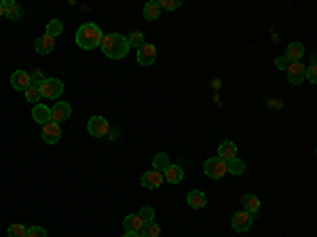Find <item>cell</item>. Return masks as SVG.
<instances>
[{
  "mask_svg": "<svg viewBox=\"0 0 317 237\" xmlns=\"http://www.w3.org/2000/svg\"><path fill=\"white\" fill-rule=\"evenodd\" d=\"M101 51H104V55L110 57V59H123L127 57L129 53V43H127V36H123L119 32H110V34H104L101 38Z\"/></svg>",
  "mask_w": 317,
  "mask_h": 237,
  "instance_id": "cell-1",
  "label": "cell"
},
{
  "mask_svg": "<svg viewBox=\"0 0 317 237\" xmlns=\"http://www.w3.org/2000/svg\"><path fill=\"white\" fill-rule=\"evenodd\" d=\"M101 38H104V34H101L97 24H83L76 30V45L85 51L99 49Z\"/></svg>",
  "mask_w": 317,
  "mask_h": 237,
  "instance_id": "cell-2",
  "label": "cell"
},
{
  "mask_svg": "<svg viewBox=\"0 0 317 237\" xmlns=\"http://www.w3.org/2000/svg\"><path fill=\"white\" fill-rule=\"evenodd\" d=\"M203 172H205V176L212 178V180H220L227 176V163L218 157H212V159H205L203 163Z\"/></svg>",
  "mask_w": 317,
  "mask_h": 237,
  "instance_id": "cell-3",
  "label": "cell"
},
{
  "mask_svg": "<svg viewBox=\"0 0 317 237\" xmlns=\"http://www.w3.org/2000/svg\"><path fill=\"white\" fill-rule=\"evenodd\" d=\"M87 131H89L93 138H104V136H108V131H110V123H108V119L95 115V117L89 119Z\"/></svg>",
  "mask_w": 317,
  "mask_h": 237,
  "instance_id": "cell-4",
  "label": "cell"
},
{
  "mask_svg": "<svg viewBox=\"0 0 317 237\" xmlns=\"http://www.w3.org/2000/svg\"><path fill=\"white\" fill-rule=\"evenodd\" d=\"M40 94L47 100H57L64 94V83L59 78H45V83L40 85Z\"/></svg>",
  "mask_w": 317,
  "mask_h": 237,
  "instance_id": "cell-5",
  "label": "cell"
},
{
  "mask_svg": "<svg viewBox=\"0 0 317 237\" xmlns=\"http://www.w3.org/2000/svg\"><path fill=\"white\" fill-rule=\"evenodd\" d=\"M252 224H254V216H250L248 212H237V214H233V218H231V226L237 233L250 231Z\"/></svg>",
  "mask_w": 317,
  "mask_h": 237,
  "instance_id": "cell-6",
  "label": "cell"
},
{
  "mask_svg": "<svg viewBox=\"0 0 317 237\" xmlns=\"http://www.w3.org/2000/svg\"><path fill=\"white\" fill-rule=\"evenodd\" d=\"M70 115H72V106L68 102H55L51 106V121L53 123H61V121H68Z\"/></svg>",
  "mask_w": 317,
  "mask_h": 237,
  "instance_id": "cell-7",
  "label": "cell"
},
{
  "mask_svg": "<svg viewBox=\"0 0 317 237\" xmlns=\"http://www.w3.org/2000/svg\"><path fill=\"white\" fill-rule=\"evenodd\" d=\"M163 172H157V170H148V172H144L142 174V178H140V184L144 189H159L161 184H163Z\"/></svg>",
  "mask_w": 317,
  "mask_h": 237,
  "instance_id": "cell-8",
  "label": "cell"
},
{
  "mask_svg": "<svg viewBox=\"0 0 317 237\" xmlns=\"http://www.w3.org/2000/svg\"><path fill=\"white\" fill-rule=\"evenodd\" d=\"M288 70V81L292 85H300L304 83V72H306V66L300 64V61H292V64L285 68Z\"/></svg>",
  "mask_w": 317,
  "mask_h": 237,
  "instance_id": "cell-9",
  "label": "cell"
},
{
  "mask_svg": "<svg viewBox=\"0 0 317 237\" xmlns=\"http://www.w3.org/2000/svg\"><path fill=\"white\" fill-rule=\"evenodd\" d=\"M218 159H222L224 163L237 159V144H235L233 140L220 142V146H218Z\"/></svg>",
  "mask_w": 317,
  "mask_h": 237,
  "instance_id": "cell-10",
  "label": "cell"
},
{
  "mask_svg": "<svg viewBox=\"0 0 317 237\" xmlns=\"http://www.w3.org/2000/svg\"><path fill=\"white\" fill-rule=\"evenodd\" d=\"M157 59V47L155 45H144L138 49V64L140 66H152V61Z\"/></svg>",
  "mask_w": 317,
  "mask_h": 237,
  "instance_id": "cell-11",
  "label": "cell"
},
{
  "mask_svg": "<svg viewBox=\"0 0 317 237\" xmlns=\"http://www.w3.org/2000/svg\"><path fill=\"white\" fill-rule=\"evenodd\" d=\"M43 140L47 144H57L61 140V127H59V123H47V125L43 127Z\"/></svg>",
  "mask_w": 317,
  "mask_h": 237,
  "instance_id": "cell-12",
  "label": "cell"
},
{
  "mask_svg": "<svg viewBox=\"0 0 317 237\" xmlns=\"http://www.w3.org/2000/svg\"><path fill=\"white\" fill-rule=\"evenodd\" d=\"M30 85V72H26V70H17V72H13L11 74V87L15 89V91H26Z\"/></svg>",
  "mask_w": 317,
  "mask_h": 237,
  "instance_id": "cell-13",
  "label": "cell"
},
{
  "mask_svg": "<svg viewBox=\"0 0 317 237\" xmlns=\"http://www.w3.org/2000/svg\"><path fill=\"white\" fill-rule=\"evenodd\" d=\"M241 203H243V212H248L250 216H254V218H256L258 216V212H260V199L256 197V195L254 193H245L243 197H241Z\"/></svg>",
  "mask_w": 317,
  "mask_h": 237,
  "instance_id": "cell-14",
  "label": "cell"
},
{
  "mask_svg": "<svg viewBox=\"0 0 317 237\" xmlns=\"http://www.w3.org/2000/svg\"><path fill=\"white\" fill-rule=\"evenodd\" d=\"M34 49H36L38 55H49L51 51L55 49V38H51V36H47V34L38 36V38L34 40Z\"/></svg>",
  "mask_w": 317,
  "mask_h": 237,
  "instance_id": "cell-15",
  "label": "cell"
},
{
  "mask_svg": "<svg viewBox=\"0 0 317 237\" xmlns=\"http://www.w3.org/2000/svg\"><path fill=\"white\" fill-rule=\"evenodd\" d=\"M32 119L34 123H38V125H47V123H51V108L47 104H34L32 108Z\"/></svg>",
  "mask_w": 317,
  "mask_h": 237,
  "instance_id": "cell-16",
  "label": "cell"
},
{
  "mask_svg": "<svg viewBox=\"0 0 317 237\" xmlns=\"http://www.w3.org/2000/svg\"><path fill=\"white\" fill-rule=\"evenodd\" d=\"M186 203L190 205L192 210H201V208H205V205H207V197H205V193H203V191L192 189L186 195Z\"/></svg>",
  "mask_w": 317,
  "mask_h": 237,
  "instance_id": "cell-17",
  "label": "cell"
},
{
  "mask_svg": "<svg viewBox=\"0 0 317 237\" xmlns=\"http://www.w3.org/2000/svg\"><path fill=\"white\" fill-rule=\"evenodd\" d=\"M123 229H125V233H140L144 229V222L138 214H127L125 220H123Z\"/></svg>",
  "mask_w": 317,
  "mask_h": 237,
  "instance_id": "cell-18",
  "label": "cell"
},
{
  "mask_svg": "<svg viewBox=\"0 0 317 237\" xmlns=\"http://www.w3.org/2000/svg\"><path fill=\"white\" fill-rule=\"evenodd\" d=\"M3 9H5V17L11 19V22H17L24 15V9L17 3H13V0H3Z\"/></svg>",
  "mask_w": 317,
  "mask_h": 237,
  "instance_id": "cell-19",
  "label": "cell"
},
{
  "mask_svg": "<svg viewBox=\"0 0 317 237\" xmlns=\"http://www.w3.org/2000/svg\"><path fill=\"white\" fill-rule=\"evenodd\" d=\"M283 55H285V59H288L290 64H292V61H300L304 57V45L302 43H290Z\"/></svg>",
  "mask_w": 317,
  "mask_h": 237,
  "instance_id": "cell-20",
  "label": "cell"
},
{
  "mask_svg": "<svg viewBox=\"0 0 317 237\" xmlns=\"http://www.w3.org/2000/svg\"><path fill=\"white\" fill-rule=\"evenodd\" d=\"M163 178H165L169 184H180L184 178V170L180 166H169L165 172H163Z\"/></svg>",
  "mask_w": 317,
  "mask_h": 237,
  "instance_id": "cell-21",
  "label": "cell"
},
{
  "mask_svg": "<svg viewBox=\"0 0 317 237\" xmlns=\"http://www.w3.org/2000/svg\"><path fill=\"white\" fill-rule=\"evenodd\" d=\"M142 13H144V19H148V22H155V19H159L161 17L159 0H150V3H146L144 9H142Z\"/></svg>",
  "mask_w": 317,
  "mask_h": 237,
  "instance_id": "cell-22",
  "label": "cell"
},
{
  "mask_svg": "<svg viewBox=\"0 0 317 237\" xmlns=\"http://www.w3.org/2000/svg\"><path fill=\"white\" fill-rule=\"evenodd\" d=\"M245 170H248V166L243 159H233L227 163V174H231V176H241V174H245Z\"/></svg>",
  "mask_w": 317,
  "mask_h": 237,
  "instance_id": "cell-23",
  "label": "cell"
},
{
  "mask_svg": "<svg viewBox=\"0 0 317 237\" xmlns=\"http://www.w3.org/2000/svg\"><path fill=\"white\" fill-rule=\"evenodd\" d=\"M169 166H171V163H169L167 152H157L155 157H152V170H157V172H165Z\"/></svg>",
  "mask_w": 317,
  "mask_h": 237,
  "instance_id": "cell-24",
  "label": "cell"
},
{
  "mask_svg": "<svg viewBox=\"0 0 317 237\" xmlns=\"http://www.w3.org/2000/svg\"><path fill=\"white\" fill-rule=\"evenodd\" d=\"M61 32H64V24H61V19H51V22L47 24V36L57 38Z\"/></svg>",
  "mask_w": 317,
  "mask_h": 237,
  "instance_id": "cell-25",
  "label": "cell"
},
{
  "mask_svg": "<svg viewBox=\"0 0 317 237\" xmlns=\"http://www.w3.org/2000/svg\"><path fill=\"white\" fill-rule=\"evenodd\" d=\"M24 96H26V100L28 102H36V104H40V98H43V94H40V87H36V85H30L26 91H24Z\"/></svg>",
  "mask_w": 317,
  "mask_h": 237,
  "instance_id": "cell-26",
  "label": "cell"
},
{
  "mask_svg": "<svg viewBox=\"0 0 317 237\" xmlns=\"http://www.w3.org/2000/svg\"><path fill=\"white\" fill-rule=\"evenodd\" d=\"M127 43H129V47H136V49H140V47H144V45H146V43H144V34L138 32V30L127 36Z\"/></svg>",
  "mask_w": 317,
  "mask_h": 237,
  "instance_id": "cell-27",
  "label": "cell"
},
{
  "mask_svg": "<svg viewBox=\"0 0 317 237\" xmlns=\"http://www.w3.org/2000/svg\"><path fill=\"white\" fill-rule=\"evenodd\" d=\"M138 216L142 218V222L144 224H150V222H155V210L150 208V205H144L140 212H138Z\"/></svg>",
  "mask_w": 317,
  "mask_h": 237,
  "instance_id": "cell-28",
  "label": "cell"
},
{
  "mask_svg": "<svg viewBox=\"0 0 317 237\" xmlns=\"http://www.w3.org/2000/svg\"><path fill=\"white\" fill-rule=\"evenodd\" d=\"M7 235L9 237H26L28 235V226H24V224H11L7 229Z\"/></svg>",
  "mask_w": 317,
  "mask_h": 237,
  "instance_id": "cell-29",
  "label": "cell"
},
{
  "mask_svg": "<svg viewBox=\"0 0 317 237\" xmlns=\"http://www.w3.org/2000/svg\"><path fill=\"white\" fill-rule=\"evenodd\" d=\"M144 237H159L161 235V226L157 222H150V224H144V229L140 231Z\"/></svg>",
  "mask_w": 317,
  "mask_h": 237,
  "instance_id": "cell-30",
  "label": "cell"
},
{
  "mask_svg": "<svg viewBox=\"0 0 317 237\" xmlns=\"http://www.w3.org/2000/svg\"><path fill=\"white\" fill-rule=\"evenodd\" d=\"M45 78H47V76L43 74V70H40V68H36V70L30 72V83L36 85V87L43 85V83H45Z\"/></svg>",
  "mask_w": 317,
  "mask_h": 237,
  "instance_id": "cell-31",
  "label": "cell"
},
{
  "mask_svg": "<svg viewBox=\"0 0 317 237\" xmlns=\"http://www.w3.org/2000/svg\"><path fill=\"white\" fill-rule=\"evenodd\" d=\"M159 7L165 9V11H176V9L182 7V0H161Z\"/></svg>",
  "mask_w": 317,
  "mask_h": 237,
  "instance_id": "cell-32",
  "label": "cell"
},
{
  "mask_svg": "<svg viewBox=\"0 0 317 237\" xmlns=\"http://www.w3.org/2000/svg\"><path fill=\"white\" fill-rule=\"evenodd\" d=\"M26 237H47V231L43 229V226H30Z\"/></svg>",
  "mask_w": 317,
  "mask_h": 237,
  "instance_id": "cell-33",
  "label": "cell"
},
{
  "mask_svg": "<svg viewBox=\"0 0 317 237\" xmlns=\"http://www.w3.org/2000/svg\"><path fill=\"white\" fill-rule=\"evenodd\" d=\"M304 78L309 81V83H315V81H317V70H315V64L306 68V72H304Z\"/></svg>",
  "mask_w": 317,
  "mask_h": 237,
  "instance_id": "cell-34",
  "label": "cell"
},
{
  "mask_svg": "<svg viewBox=\"0 0 317 237\" xmlns=\"http://www.w3.org/2000/svg\"><path fill=\"white\" fill-rule=\"evenodd\" d=\"M288 66H290V61L285 59V55H279V57H275V68H277V70H285Z\"/></svg>",
  "mask_w": 317,
  "mask_h": 237,
  "instance_id": "cell-35",
  "label": "cell"
},
{
  "mask_svg": "<svg viewBox=\"0 0 317 237\" xmlns=\"http://www.w3.org/2000/svg\"><path fill=\"white\" fill-rule=\"evenodd\" d=\"M269 108L279 110V108H283V102L281 100H269Z\"/></svg>",
  "mask_w": 317,
  "mask_h": 237,
  "instance_id": "cell-36",
  "label": "cell"
},
{
  "mask_svg": "<svg viewBox=\"0 0 317 237\" xmlns=\"http://www.w3.org/2000/svg\"><path fill=\"white\" fill-rule=\"evenodd\" d=\"M123 237H144V235H142V233H125Z\"/></svg>",
  "mask_w": 317,
  "mask_h": 237,
  "instance_id": "cell-37",
  "label": "cell"
},
{
  "mask_svg": "<svg viewBox=\"0 0 317 237\" xmlns=\"http://www.w3.org/2000/svg\"><path fill=\"white\" fill-rule=\"evenodd\" d=\"M0 17H5V9H3V0H0Z\"/></svg>",
  "mask_w": 317,
  "mask_h": 237,
  "instance_id": "cell-38",
  "label": "cell"
}]
</instances>
